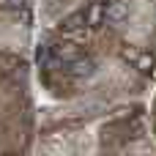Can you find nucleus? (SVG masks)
Segmentation results:
<instances>
[{
	"label": "nucleus",
	"instance_id": "1",
	"mask_svg": "<svg viewBox=\"0 0 156 156\" xmlns=\"http://www.w3.org/2000/svg\"><path fill=\"white\" fill-rule=\"evenodd\" d=\"M66 77H74V80H88V77H93L96 74V60L93 58H88V55H80V58H74V60H69V63H63V69H60Z\"/></svg>",
	"mask_w": 156,
	"mask_h": 156
},
{
	"label": "nucleus",
	"instance_id": "4",
	"mask_svg": "<svg viewBox=\"0 0 156 156\" xmlns=\"http://www.w3.org/2000/svg\"><path fill=\"white\" fill-rule=\"evenodd\" d=\"M16 69H25V60L16 58V55H8V52H0V74H11Z\"/></svg>",
	"mask_w": 156,
	"mask_h": 156
},
{
	"label": "nucleus",
	"instance_id": "2",
	"mask_svg": "<svg viewBox=\"0 0 156 156\" xmlns=\"http://www.w3.org/2000/svg\"><path fill=\"white\" fill-rule=\"evenodd\" d=\"M129 19V3L126 0H110L104 3V25H121Z\"/></svg>",
	"mask_w": 156,
	"mask_h": 156
},
{
	"label": "nucleus",
	"instance_id": "5",
	"mask_svg": "<svg viewBox=\"0 0 156 156\" xmlns=\"http://www.w3.org/2000/svg\"><path fill=\"white\" fill-rule=\"evenodd\" d=\"M85 14H88V25H90V27H99V25L104 22V3H96V5L88 8Z\"/></svg>",
	"mask_w": 156,
	"mask_h": 156
},
{
	"label": "nucleus",
	"instance_id": "3",
	"mask_svg": "<svg viewBox=\"0 0 156 156\" xmlns=\"http://www.w3.org/2000/svg\"><path fill=\"white\" fill-rule=\"evenodd\" d=\"M88 25V14L85 11H74V14H69L63 22H60V30L63 33H77L80 27H85Z\"/></svg>",
	"mask_w": 156,
	"mask_h": 156
}]
</instances>
